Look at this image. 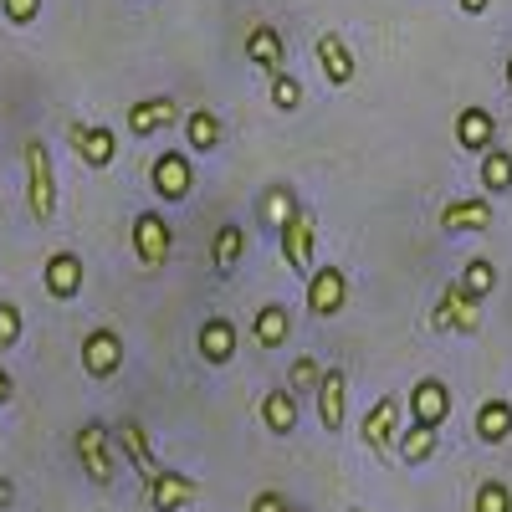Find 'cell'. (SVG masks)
<instances>
[{
	"instance_id": "obj_1",
	"label": "cell",
	"mask_w": 512,
	"mask_h": 512,
	"mask_svg": "<svg viewBox=\"0 0 512 512\" xmlns=\"http://www.w3.org/2000/svg\"><path fill=\"white\" fill-rule=\"evenodd\" d=\"M72 451H77V461H82V472H88V482L113 487V477H118V456H113V431H108L103 420L77 425Z\"/></svg>"
},
{
	"instance_id": "obj_2",
	"label": "cell",
	"mask_w": 512,
	"mask_h": 512,
	"mask_svg": "<svg viewBox=\"0 0 512 512\" xmlns=\"http://www.w3.org/2000/svg\"><path fill=\"white\" fill-rule=\"evenodd\" d=\"M26 205L47 226L57 216V175H52V149L41 139H26Z\"/></svg>"
},
{
	"instance_id": "obj_3",
	"label": "cell",
	"mask_w": 512,
	"mask_h": 512,
	"mask_svg": "<svg viewBox=\"0 0 512 512\" xmlns=\"http://www.w3.org/2000/svg\"><path fill=\"white\" fill-rule=\"evenodd\" d=\"M169 251H175V231L159 210H139L134 216V256L144 272H164L169 267Z\"/></svg>"
},
{
	"instance_id": "obj_4",
	"label": "cell",
	"mask_w": 512,
	"mask_h": 512,
	"mask_svg": "<svg viewBox=\"0 0 512 512\" xmlns=\"http://www.w3.org/2000/svg\"><path fill=\"white\" fill-rule=\"evenodd\" d=\"M149 185H154V195L169 200V205L190 200V190H195V164H190V154H185V149H164V154H154V164H149Z\"/></svg>"
},
{
	"instance_id": "obj_5",
	"label": "cell",
	"mask_w": 512,
	"mask_h": 512,
	"mask_svg": "<svg viewBox=\"0 0 512 512\" xmlns=\"http://www.w3.org/2000/svg\"><path fill=\"white\" fill-rule=\"evenodd\" d=\"M277 241H282V262L297 277H313V246H318V216H313V210L297 205V216L277 231Z\"/></svg>"
},
{
	"instance_id": "obj_6",
	"label": "cell",
	"mask_w": 512,
	"mask_h": 512,
	"mask_svg": "<svg viewBox=\"0 0 512 512\" xmlns=\"http://www.w3.org/2000/svg\"><path fill=\"white\" fill-rule=\"evenodd\" d=\"M400 410H405V400H400V395H379V400L369 405V415L359 420V441H364L374 456H390V451H395V436H400Z\"/></svg>"
},
{
	"instance_id": "obj_7",
	"label": "cell",
	"mask_w": 512,
	"mask_h": 512,
	"mask_svg": "<svg viewBox=\"0 0 512 512\" xmlns=\"http://www.w3.org/2000/svg\"><path fill=\"white\" fill-rule=\"evenodd\" d=\"M67 144H72V154L88 164V169H108V164L118 159V139H113L108 123H82V118H72V123H67Z\"/></svg>"
},
{
	"instance_id": "obj_8",
	"label": "cell",
	"mask_w": 512,
	"mask_h": 512,
	"mask_svg": "<svg viewBox=\"0 0 512 512\" xmlns=\"http://www.w3.org/2000/svg\"><path fill=\"white\" fill-rule=\"evenodd\" d=\"M349 303V272L344 267H313L308 277V313L313 318H333V313H344Z\"/></svg>"
},
{
	"instance_id": "obj_9",
	"label": "cell",
	"mask_w": 512,
	"mask_h": 512,
	"mask_svg": "<svg viewBox=\"0 0 512 512\" xmlns=\"http://www.w3.org/2000/svg\"><path fill=\"white\" fill-rule=\"evenodd\" d=\"M313 400H318V425L328 436H338V431H344V420H349V374L344 369H323Z\"/></svg>"
},
{
	"instance_id": "obj_10",
	"label": "cell",
	"mask_w": 512,
	"mask_h": 512,
	"mask_svg": "<svg viewBox=\"0 0 512 512\" xmlns=\"http://www.w3.org/2000/svg\"><path fill=\"white\" fill-rule=\"evenodd\" d=\"M405 405H410V420H415V425H436V431H441L446 415H451V390H446L441 379L425 374V379H415V384H410Z\"/></svg>"
},
{
	"instance_id": "obj_11",
	"label": "cell",
	"mask_w": 512,
	"mask_h": 512,
	"mask_svg": "<svg viewBox=\"0 0 512 512\" xmlns=\"http://www.w3.org/2000/svg\"><path fill=\"white\" fill-rule=\"evenodd\" d=\"M436 226L446 236H461V231H487L492 226V195H461V200H446Z\"/></svg>"
},
{
	"instance_id": "obj_12",
	"label": "cell",
	"mask_w": 512,
	"mask_h": 512,
	"mask_svg": "<svg viewBox=\"0 0 512 512\" xmlns=\"http://www.w3.org/2000/svg\"><path fill=\"white\" fill-rule=\"evenodd\" d=\"M82 369H88L93 379H113L123 369V338L113 328H93L88 338H82Z\"/></svg>"
},
{
	"instance_id": "obj_13",
	"label": "cell",
	"mask_w": 512,
	"mask_h": 512,
	"mask_svg": "<svg viewBox=\"0 0 512 512\" xmlns=\"http://www.w3.org/2000/svg\"><path fill=\"white\" fill-rule=\"evenodd\" d=\"M82 256L77 251H52L47 267H41V282H47V297H57V303H72V297L82 292Z\"/></svg>"
},
{
	"instance_id": "obj_14",
	"label": "cell",
	"mask_w": 512,
	"mask_h": 512,
	"mask_svg": "<svg viewBox=\"0 0 512 512\" xmlns=\"http://www.w3.org/2000/svg\"><path fill=\"white\" fill-rule=\"evenodd\" d=\"M195 492H200V487H195L185 472H164V466L144 482V497H149V507H154V512H180V507H190V502H195Z\"/></svg>"
},
{
	"instance_id": "obj_15",
	"label": "cell",
	"mask_w": 512,
	"mask_h": 512,
	"mask_svg": "<svg viewBox=\"0 0 512 512\" xmlns=\"http://www.w3.org/2000/svg\"><path fill=\"white\" fill-rule=\"evenodd\" d=\"M313 57H318V67H323V77L333 82V88H349L354 82V52H349V41L338 31H323L313 41Z\"/></svg>"
},
{
	"instance_id": "obj_16",
	"label": "cell",
	"mask_w": 512,
	"mask_h": 512,
	"mask_svg": "<svg viewBox=\"0 0 512 512\" xmlns=\"http://www.w3.org/2000/svg\"><path fill=\"white\" fill-rule=\"evenodd\" d=\"M236 344H241V338H236V323H231V318H205L200 333H195L200 359H205V364H216V369L236 359Z\"/></svg>"
},
{
	"instance_id": "obj_17",
	"label": "cell",
	"mask_w": 512,
	"mask_h": 512,
	"mask_svg": "<svg viewBox=\"0 0 512 512\" xmlns=\"http://www.w3.org/2000/svg\"><path fill=\"white\" fill-rule=\"evenodd\" d=\"M113 446L128 456V461H134V472L149 482L154 472H159V461H154V446H149V431H144V425L139 420H118L113 425Z\"/></svg>"
},
{
	"instance_id": "obj_18",
	"label": "cell",
	"mask_w": 512,
	"mask_h": 512,
	"mask_svg": "<svg viewBox=\"0 0 512 512\" xmlns=\"http://www.w3.org/2000/svg\"><path fill=\"white\" fill-rule=\"evenodd\" d=\"M246 62H251V67H262L267 77L282 72V62H287V41H282V31H277V26H251V31H246Z\"/></svg>"
},
{
	"instance_id": "obj_19",
	"label": "cell",
	"mask_w": 512,
	"mask_h": 512,
	"mask_svg": "<svg viewBox=\"0 0 512 512\" xmlns=\"http://www.w3.org/2000/svg\"><path fill=\"white\" fill-rule=\"evenodd\" d=\"M169 123H180L175 98H139L134 108H128V134H139V139L159 134V128H169Z\"/></svg>"
},
{
	"instance_id": "obj_20",
	"label": "cell",
	"mask_w": 512,
	"mask_h": 512,
	"mask_svg": "<svg viewBox=\"0 0 512 512\" xmlns=\"http://www.w3.org/2000/svg\"><path fill=\"white\" fill-rule=\"evenodd\" d=\"M492 139H497V118H492L487 108H461V113H456V144H461L466 154H487Z\"/></svg>"
},
{
	"instance_id": "obj_21",
	"label": "cell",
	"mask_w": 512,
	"mask_h": 512,
	"mask_svg": "<svg viewBox=\"0 0 512 512\" xmlns=\"http://www.w3.org/2000/svg\"><path fill=\"white\" fill-rule=\"evenodd\" d=\"M512 436V400H482L477 405V441L502 446Z\"/></svg>"
},
{
	"instance_id": "obj_22",
	"label": "cell",
	"mask_w": 512,
	"mask_h": 512,
	"mask_svg": "<svg viewBox=\"0 0 512 512\" xmlns=\"http://www.w3.org/2000/svg\"><path fill=\"white\" fill-rule=\"evenodd\" d=\"M262 425H267L272 436H292V431H297V395H292V390L262 395Z\"/></svg>"
},
{
	"instance_id": "obj_23",
	"label": "cell",
	"mask_w": 512,
	"mask_h": 512,
	"mask_svg": "<svg viewBox=\"0 0 512 512\" xmlns=\"http://www.w3.org/2000/svg\"><path fill=\"white\" fill-rule=\"evenodd\" d=\"M395 451H400V461L405 466H420V461H431L436 456V425H405V431L395 436Z\"/></svg>"
},
{
	"instance_id": "obj_24",
	"label": "cell",
	"mask_w": 512,
	"mask_h": 512,
	"mask_svg": "<svg viewBox=\"0 0 512 512\" xmlns=\"http://www.w3.org/2000/svg\"><path fill=\"white\" fill-rule=\"evenodd\" d=\"M256 344H262V349H282L287 344V338H292V313L282 308V303H267L262 313H256Z\"/></svg>"
},
{
	"instance_id": "obj_25",
	"label": "cell",
	"mask_w": 512,
	"mask_h": 512,
	"mask_svg": "<svg viewBox=\"0 0 512 512\" xmlns=\"http://www.w3.org/2000/svg\"><path fill=\"white\" fill-rule=\"evenodd\" d=\"M446 303H451V333H477L482 328V297H472L461 282L446 287Z\"/></svg>"
},
{
	"instance_id": "obj_26",
	"label": "cell",
	"mask_w": 512,
	"mask_h": 512,
	"mask_svg": "<svg viewBox=\"0 0 512 512\" xmlns=\"http://www.w3.org/2000/svg\"><path fill=\"white\" fill-rule=\"evenodd\" d=\"M180 123H185V144H190V154H210V149L221 144V118H216V113L195 108V113H185Z\"/></svg>"
},
{
	"instance_id": "obj_27",
	"label": "cell",
	"mask_w": 512,
	"mask_h": 512,
	"mask_svg": "<svg viewBox=\"0 0 512 512\" xmlns=\"http://www.w3.org/2000/svg\"><path fill=\"white\" fill-rule=\"evenodd\" d=\"M256 216H262V226L277 236V231H282V226L297 216V195H292L287 185H272V190L262 195V205H256Z\"/></svg>"
},
{
	"instance_id": "obj_28",
	"label": "cell",
	"mask_w": 512,
	"mask_h": 512,
	"mask_svg": "<svg viewBox=\"0 0 512 512\" xmlns=\"http://www.w3.org/2000/svg\"><path fill=\"white\" fill-rule=\"evenodd\" d=\"M241 251H246V231L231 221V226H221V231H216L210 262H216V272H221V277H231V272H236V262H241Z\"/></svg>"
},
{
	"instance_id": "obj_29",
	"label": "cell",
	"mask_w": 512,
	"mask_h": 512,
	"mask_svg": "<svg viewBox=\"0 0 512 512\" xmlns=\"http://www.w3.org/2000/svg\"><path fill=\"white\" fill-rule=\"evenodd\" d=\"M482 190H487V195L512 190V154H507V149H497V144L482 154Z\"/></svg>"
},
{
	"instance_id": "obj_30",
	"label": "cell",
	"mask_w": 512,
	"mask_h": 512,
	"mask_svg": "<svg viewBox=\"0 0 512 512\" xmlns=\"http://www.w3.org/2000/svg\"><path fill=\"white\" fill-rule=\"evenodd\" d=\"M318 379H323V364L313 354H303V359H292V369H287V390L297 400H313L318 395Z\"/></svg>"
},
{
	"instance_id": "obj_31",
	"label": "cell",
	"mask_w": 512,
	"mask_h": 512,
	"mask_svg": "<svg viewBox=\"0 0 512 512\" xmlns=\"http://www.w3.org/2000/svg\"><path fill=\"white\" fill-rule=\"evenodd\" d=\"M461 287L472 292V297H487V292L497 287V267L487 262V256H472V262L461 267Z\"/></svg>"
},
{
	"instance_id": "obj_32",
	"label": "cell",
	"mask_w": 512,
	"mask_h": 512,
	"mask_svg": "<svg viewBox=\"0 0 512 512\" xmlns=\"http://www.w3.org/2000/svg\"><path fill=\"white\" fill-rule=\"evenodd\" d=\"M297 103H303V82H297L292 72H272V108L297 113Z\"/></svg>"
},
{
	"instance_id": "obj_33",
	"label": "cell",
	"mask_w": 512,
	"mask_h": 512,
	"mask_svg": "<svg viewBox=\"0 0 512 512\" xmlns=\"http://www.w3.org/2000/svg\"><path fill=\"white\" fill-rule=\"evenodd\" d=\"M472 507H477V512H512V487H507V482H482Z\"/></svg>"
},
{
	"instance_id": "obj_34",
	"label": "cell",
	"mask_w": 512,
	"mask_h": 512,
	"mask_svg": "<svg viewBox=\"0 0 512 512\" xmlns=\"http://www.w3.org/2000/svg\"><path fill=\"white\" fill-rule=\"evenodd\" d=\"M21 333H26V318H21V308H16V303H0V349L21 344Z\"/></svg>"
},
{
	"instance_id": "obj_35",
	"label": "cell",
	"mask_w": 512,
	"mask_h": 512,
	"mask_svg": "<svg viewBox=\"0 0 512 512\" xmlns=\"http://www.w3.org/2000/svg\"><path fill=\"white\" fill-rule=\"evenodd\" d=\"M0 11H6L11 26H31L41 16V0H0Z\"/></svg>"
},
{
	"instance_id": "obj_36",
	"label": "cell",
	"mask_w": 512,
	"mask_h": 512,
	"mask_svg": "<svg viewBox=\"0 0 512 512\" xmlns=\"http://www.w3.org/2000/svg\"><path fill=\"white\" fill-rule=\"evenodd\" d=\"M287 507H292V502H287L282 492H256V497H251V512H287Z\"/></svg>"
},
{
	"instance_id": "obj_37",
	"label": "cell",
	"mask_w": 512,
	"mask_h": 512,
	"mask_svg": "<svg viewBox=\"0 0 512 512\" xmlns=\"http://www.w3.org/2000/svg\"><path fill=\"white\" fill-rule=\"evenodd\" d=\"M431 328L436 333H451V303H446V292L436 297V308H431Z\"/></svg>"
},
{
	"instance_id": "obj_38",
	"label": "cell",
	"mask_w": 512,
	"mask_h": 512,
	"mask_svg": "<svg viewBox=\"0 0 512 512\" xmlns=\"http://www.w3.org/2000/svg\"><path fill=\"white\" fill-rule=\"evenodd\" d=\"M456 6H461V11H466V16H482V11H487V6H492V0H456Z\"/></svg>"
},
{
	"instance_id": "obj_39",
	"label": "cell",
	"mask_w": 512,
	"mask_h": 512,
	"mask_svg": "<svg viewBox=\"0 0 512 512\" xmlns=\"http://www.w3.org/2000/svg\"><path fill=\"white\" fill-rule=\"evenodd\" d=\"M16 502V487H11V477H0V507H11Z\"/></svg>"
},
{
	"instance_id": "obj_40",
	"label": "cell",
	"mask_w": 512,
	"mask_h": 512,
	"mask_svg": "<svg viewBox=\"0 0 512 512\" xmlns=\"http://www.w3.org/2000/svg\"><path fill=\"white\" fill-rule=\"evenodd\" d=\"M0 405H11V374H6V364H0Z\"/></svg>"
},
{
	"instance_id": "obj_41",
	"label": "cell",
	"mask_w": 512,
	"mask_h": 512,
	"mask_svg": "<svg viewBox=\"0 0 512 512\" xmlns=\"http://www.w3.org/2000/svg\"><path fill=\"white\" fill-rule=\"evenodd\" d=\"M507 82H512V57H507Z\"/></svg>"
},
{
	"instance_id": "obj_42",
	"label": "cell",
	"mask_w": 512,
	"mask_h": 512,
	"mask_svg": "<svg viewBox=\"0 0 512 512\" xmlns=\"http://www.w3.org/2000/svg\"><path fill=\"white\" fill-rule=\"evenodd\" d=\"M287 512H297V507H287Z\"/></svg>"
},
{
	"instance_id": "obj_43",
	"label": "cell",
	"mask_w": 512,
	"mask_h": 512,
	"mask_svg": "<svg viewBox=\"0 0 512 512\" xmlns=\"http://www.w3.org/2000/svg\"><path fill=\"white\" fill-rule=\"evenodd\" d=\"M507 154H512V144H507Z\"/></svg>"
},
{
	"instance_id": "obj_44",
	"label": "cell",
	"mask_w": 512,
	"mask_h": 512,
	"mask_svg": "<svg viewBox=\"0 0 512 512\" xmlns=\"http://www.w3.org/2000/svg\"><path fill=\"white\" fill-rule=\"evenodd\" d=\"M354 512H359V507H354Z\"/></svg>"
}]
</instances>
